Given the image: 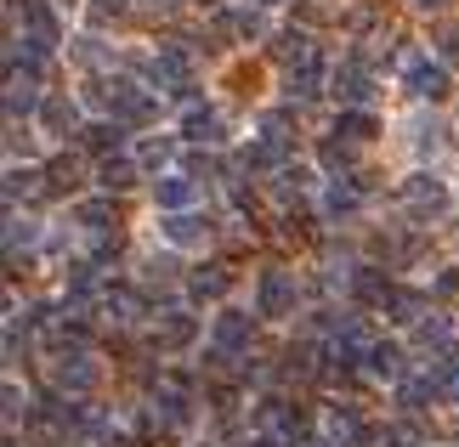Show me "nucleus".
<instances>
[{"label": "nucleus", "instance_id": "1", "mask_svg": "<svg viewBox=\"0 0 459 447\" xmlns=\"http://www.w3.org/2000/svg\"><path fill=\"white\" fill-rule=\"evenodd\" d=\"M397 204H403V216H409L414 227H437L448 216L454 199H448V182H437V176L420 170V176H409V182L397 187Z\"/></svg>", "mask_w": 459, "mask_h": 447}, {"label": "nucleus", "instance_id": "2", "mask_svg": "<svg viewBox=\"0 0 459 447\" xmlns=\"http://www.w3.org/2000/svg\"><path fill=\"white\" fill-rule=\"evenodd\" d=\"M91 97H97L119 125H143V119H153V97H148V91H136L131 80H97V85H91Z\"/></svg>", "mask_w": 459, "mask_h": 447}, {"label": "nucleus", "instance_id": "3", "mask_svg": "<svg viewBox=\"0 0 459 447\" xmlns=\"http://www.w3.org/2000/svg\"><path fill=\"white\" fill-rule=\"evenodd\" d=\"M295 312V272H284V266H267V272L255 278V317H267V323H278V317Z\"/></svg>", "mask_w": 459, "mask_h": 447}, {"label": "nucleus", "instance_id": "4", "mask_svg": "<svg viewBox=\"0 0 459 447\" xmlns=\"http://www.w3.org/2000/svg\"><path fill=\"white\" fill-rule=\"evenodd\" d=\"M153 85H159V91H170V97H187V91H193V63H187L182 46H159V57H153Z\"/></svg>", "mask_w": 459, "mask_h": 447}, {"label": "nucleus", "instance_id": "5", "mask_svg": "<svg viewBox=\"0 0 459 447\" xmlns=\"http://www.w3.org/2000/svg\"><path fill=\"white\" fill-rule=\"evenodd\" d=\"M329 91L346 102V108H363L368 97H375V80H368V68L358 57H346L341 68H329Z\"/></svg>", "mask_w": 459, "mask_h": 447}, {"label": "nucleus", "instance_id": "6", "mask_svg": "<svg viewBox=\"0 0 459 447\" xmlns=\"http://www.w3.org/2000/svg\"><path fill=\"white\" fill-rule=\"evenodd\" d=\"M250 334H255L250 312H221L216 323H210V340H216L221 357H244V351H250Z\"/></svg>", "mask_w": 459, "mask_h": 447}, {"label": "nucleus", "instance_id": "7", "mask_svg": "<svg viewBox=\"0 0 459 447\" xmlns=\"http://www.w3.org/2000/svg\"><path fill=\"white\" fill-rule=\"evenodd\" d=\"M403 80H409V91H414L420 102H443V97L454 91V85H448V63H431V57H414Z\"/></svg>", "mask_w": 459, "mask_h": 447}, {"label": "nucleus", "instance_id": "8", "mask_svg": "<svg viewBox=\"0 0 459 447\" xmlns=\"http://www.w3.org/2000/svg\"><path fill=\"white\" fill-rule=\"evenodd\" d=\"M51 380H57V391H74V397H85V391L97 385V368H91V357H85V351H57Z\"/></svg>", "mask_w": 459, "mask_h": 447}, {"label": "nucleus", "instance_id": "9", "mask_svg": "<svg viewBox=\"0 0 459 447\" xmlns=\"http://www.w3.org/2000/svg\"><path fill=\"white\" fill-rule=\"evenodd\" d=\"M324 425H329V442H334V447H363V442H375V431L358 419V408H329Z\"/></svg>", "mask_w": 459, "mask_h": 447}, {"label": "nucleus", "instance_id": "10", "mask_svg": "<svg viewBox=\"0 0 459 447\" xmlns=\"http://www.w3.org/2000/svg\"><path fill=\"white\" fill-rule=\"evenodd\" d=\"M143 182V165L136 159H126V153H114V159H102L97 165V187L102 193H126V187H136Z\"/></svg>", "mask_w": 459, "mask_h": 447}, {"label": "nucleus", "instance_id": "11", "mask_svg": "<svg viewBox=\"0 0 459 447\" xmlns=\"http://www.w3.org/2000/svg\"><path fill=\"white\" fill-rule=\"evenodd\" d=\"M153 193H159V210H165V216H176V210H193V199H199V182H193V176H159Z\"/></svg>", "mask_w": 459, "mask_h": 447}, {"label": "nucleus", "instance_id": "12", "mask_svg": "<svg viewBox=\"0 0 459 447\" xmlns=\"http://www.w3.org/2000/svg\"><path fill=\"white\" fill-rule=\"evenodd\" d=\"M193 334H199V323H193L187 312H165V317L153 323L159 351H182V346H193Z\"/></svg>", "mask_w": 459, "mask_h": 447}, {"label": "nucleus", "instance_id": "13", "mask_svg": "<svg viewBox=\"0 0 459 447\" xmlns=\"http://www.w3.org/2000/svg\"><path fill=\"white\" fill-rule=\"evenodd\" d=\"M40 131L46 136H74L80 131V108L68 97H46L40 102Z\"/></svg>", "mask_w": 459, "mask_h": 447}, {"label": "nucleus", "instance_id": "14", "mask_svg": "<svg viewBox=\"0 0 459 447\" xmlns=\"http://www.w3.org/2000/svg\"><path fill=\"white\" fill-rule=\"evenodd\" d=\"M40 91H34V74H17V68H6V114H40Z\"/></svg>", "mask_w": 459, "mask_h": 447}, {"label": "nucleus", "instance_id": "15", "mask_svg": "<svg viewBox=\"0 0 459 447\" xmlns=\"http://www.w3.org/2000/svg\"><path fill=\"white\" fill-rule=\"evenodd\" d=\"M165 238H170L176 249H193V244L210 238V221L193 216V210H176V216H165Z\"/></svg>", "mask_w": 459, "mask_h": 447}, {"label": "nucleus", "instance_id": "16", "mask_svg": "<svg viewBox=\"0 0 459 447\" xmlns=\"http://www.w3.org/2000/svg\"><path fill=\"white\" fill-rule=\"evenodd\" d=\"M182 136L187 142H221V114L216 108H199V102H187V114H182Z\"/></svg>", "mask_w": 459, "mask_h": 447}, {"label": "nucleus", "instance_id": "17", "mask_svg": "<svg viewBox=\"0 0 459 447\" xmlns=\"http://www.w3.org/2000/svg\"><path fill=\"white\" fill-rule=\"evenodd\" d=\"M363 368L375 374V380H403V346L397 340H375L368 357H363Z\"/></svg>", "mask_w": 459, "mask_h": 447}, {"label": "nucleus", "instance_id": "18", "mask_svg": "<svg viewBox=\"0 0 459 447\" xmlns=\"http://www.w3.org/2000/svg\"><path fill=\"white\" fill-rule=\"evenodd\" d=\"M273 57L290 68H307V63H317V51H312V34H301V29H290V34H278V46H273Z\"/></svg>", "mask_w": 459, "mask_h": 447}, {"label": "nucleus", "instance_id": "19", "mask_svg": "<svg viewBox=\"0 0 459 447\" xmlns=\"http://www.w3.org/2000/svg\"><path fill=\"white\" fill-rule=\"evenodd\" d=\"M380 306L392 312V323H426V295L420 289H385Z\"/></svg>", "mask_w": 459, "mask_h": 447}, {"label": "nucleus", "instance_id": "20", "mask_svg": "<svg viewBox=\"0 0 459 447\" xmlns=\"http://www.w3.org/2000/svg\"><path fill=\"white\" fill-rule=\"evenodd\" d=\"M74 221H80L85 232H114V227H119V216H114V193H102V199L74 204Z\"/></svg>", "mask_w": 459, "mask_h": 447}, {"label": "nucleus", "instance_id": "21", "mask_svg": "<svg viewBox=\"0 0 459 447\" xmlns=\"http://www.w3.org/2000/svg\"><path fill=\"white\" fill-rule=\"evenodd\" d=\"M187 289L199 295V300H221L227 289H233V272H227V266L216 261V266H199V272L187 278Z\"/></svg>", "mask_w": 459, "mask_h": 447}, {"label": "nucleus", "instance_id": "22", "mask_svg": "<svg viewBox=\"0 0 459 447\" xmlns=\"http://www.w3.org/2000/svg\"><path fill=\"white\" fill-rule=\"evenodd\" d=\"M334 136H341V142H368V136H380V125H375V114H368V108H341Z\"/></svg>", "mask_w": 459, "mask_h": 447}, {"label": "nucleus", "instance_id": "23", "mask_svg": "<svg viewBox=\"0 0 459 447\" xmlns=\"http://www.w3.org/2000/svg\"><path fill=\"white\" fill-rule=\"evenodd\" d=\"M80 136H85V148H91V153H119L126 125H119V119H102V125H91V131H80Z\"/></svg>", "mask_w": 459, "mask_h": 447}, {"label": "nucleus", "instance_id": "24", "mask_svg": "<svg viewBox=\"0 0 459 447\" xmlns=\"http://www.w3.org/2000/svg\"><path fill=\"white\" fill-rule=\"evenodd\" d=\"M40 244V221H29V216H6V255L17 261V249H34Z\"/></svg>", "mask_w": 459, "mask_h": 447}, {"label": "nucleus", "instance_id": "25", "mask_svg": "<svg viewBox=\"0 0 459 447\" xmlns=\"http://www.w3.org/2000/svg\"><path fill=\"white\" fill-rule=\"evenodd\" d=\"M317 91H324V63H307L290 74V102H312Z\"/></svg>", "mask_w": 459, "mask_h": 447}, {"label": "nucleus", "instance_id": "26", "mask_svg": "<svg viewBox=\"0 0 459 447\" xmlns=\"http://www.w3.org/2000/svg\"><path fill=\"white\" fill-rule=\"evenodd\" d=\"M170 153H176L170 136H143V142H136V165H143V170H159Z\"/></svg>", "mask_w": 459, "mask_h": 447}, {"label": "nucleus", "instance_id": "27", "mask_svg": "<svg viewBox=\"0 0 459 447\" xmlns=\"http://www.w3.org/2000/svg\"><path fill=\"white\" fill-rule=\"evenodd\" d=\"M40 187H46V176H40V170H12V176H6V204L29 199V193H40Z\"/></svg>", "mask_w": 459, "mask_h": 447}, {"label": "nucleus", "instance_id": "28", "mask_svg": "<svg viewBox=\"0 0 459 447\" xmlns=\"http://www.w3.org/2000/svg\"><path fill=\"white\" fill-rule=\"evenodd\" d=\"M74 182H80L74 159H51V170H46V193H68Z\"/></svg>", "mask_w": 459, "mask_h": 447}, {"label": "nucleus", "instance_id": "29", "mask_svg": "<svg viewBox=\"0 0 459 447\" xmlns=\"http://www.w3.org/2000/svg\"><path fill=\"white\" fill-rule=\"evenodd\" d=\"M324 210H329V216H346V210H358V187H341V182H329V193H324Z\"/></svg>", "mask_w": 459, "mask_h": 447}, {"label": "nucleus", "instance_id": "30", "mask_svg": "<svg viewBox=\"0 0 459 447\" xmlns=\"http://www.w3.org/2000/svg\"><path fill=\"white\" fill-rule=\"evenodd\" d=\"M385 447H426V436H420L414 425H392V431H385Z\"/></svg>", "mask_w": 459, "mask_h": 447}, {"label": "nucleus", "instance_id": "31", "mask_svg": "<svg viewBox=\"0 0 459 447\" xmlns=\"http://www.w3.org/2000/svg\"><path fill=\"white\" fill-rule=\"evenodd\" d=\"M131 12V0H97L91 6V23H108V17H126Z\"/></svg>", "mask_w": 459, "mask_h": 447}, {"label": "nucleus", "instance_id": "32", "mask_svg": "<svg viewBox=\"0 0 459 447\" xmlns=\"http://www.w3.org/2000/svg\"><path fill=\"white\" fill-rule=\"evenodd\" d=\"M437 46H443V63H459V23H443Z\"/></svg>", "mask_w": 459, "mask_h": 447}, {"label": "nucleus", "instance_id": "33", "mask_svg": "<svg viewBox=\"0 0 459 447\" xmlns=\"http://www.w3.org/2000/svg\"><path fill=\"white\" fill-rule=\"evenodd\" d=\"M244 447H284V442H278L273 431H261V436H250V442H244Z\"/></svg>", "mask_w": 459, "mask_h": 447}, {"label": "nucleus", "instance_id": "34", "mask_svg": "<svg viewBox=\"0 0 459 447\" xmlns=\"http://www.w3.org/2000/svg\"><path fill=\"white\" fill-rule=\"evenodd\" d=\"M414 6H420V12H437V6H443V0H414Z\"/></svg>", "mask_w": 459, "mask_h": 447}, {"label": "nucleus", "instance_id": "35", "mask_svg": "<svg viewBox=\"0 0 459 447\" xmlns=\"http://www.w3.org/2000/svg\"><path fill=\"white\" fill-rule=\"evenodd\" d=\"M307 447H334V442H307Z\"/></svg>", "mask_w": 459, "mask_h": 447}]
</instances>
